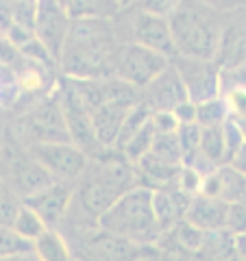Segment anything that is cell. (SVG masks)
Returning <instances> with one entry per match:
<instances>
[{
    "mask_svg": "<svg viewBox=\"0 0 246 261\" xmlns=\"http://www.w3.org/2000/svg\"><path fill=\"white\" fill-rule=\"evenodd\" d=\"M129 105H103L92 113V124H94V133L98 144L103 146L105 150L116 148V144L120 140L122 126L127 122V116L131 113Z\"/></svg>",
    "mask_w": 246,
    "mask_h": 261,
    "instance_id": "cell-16",
    "label": "cell"
},
{
    "mask_svg": "<svg viewBox=\"0 0 246 261\" xmlns=\"http://www.w3.org/2000/svg\"><path fill=\"white\" fill-rule=\"evenodd\" d=\"M72 27V18L68 13L65 3L44 0L37 3V20H35V39L42 44L44 50L51 55V59L59 65L68 33Z\"/></svg>",
    "mask_w": 246,
    "mask_h": 261,
    "instance_id": "cell-9",
    "label": "cell"
},
{
    "mask_svg": "<svg viewBox=\"0 0 246 261\" xmlns=\"http://www.w3.org/2000/svg\"><path fill=\"white\" fill-rule=\"evenodd\" d=\"M194 196H187L185 192H181L177 185L172 187H163V190L153 192V205H155V216H157V222L161 226L163 235L168 231H172L179 222H183L187 216V209H190Z\"/></svg>",
    "mask_w": 246,
    "mask_h": 261,
    "instance_id": "cell-15",
    "label": "cell"
},
{
    "mask_svg": "<svg viewBox=\"0 0 246 261\" xmlns=\"http://www.w3.org/2000/svg\"><path fill=\"white\" fill-rule=\"evenodd\" d=\"M120 48L111 20H72L59 68L65 79H113V57Z\"/></svg>",
    "mask_w": 246,
    "mask_h": 261,
    "instance_id": "cell-2",
    "label": "cell"
},
{
    "mask_svg": "<svg viewBox=\"0 0 246 261\" xmlns=\"http://www.w3.org/2000/svg\"><path fill=\"white\" fill-rule=\"evenodd\" d=\"M187 100L190 98H187L183 81L172 63L142 89V102L151 109V113H159V111L172 113L179 105H183Z\"/></svg>",
    "mask_w": 246,
    "mask_h": 261,
    "instance_id": "cell-11",
    "label": "cell"
},
{
    "mask_svg": "<svg viewBox=\"0 0 246 261\" xmlns=\"http://www.w3.org/2000/svg\"><path fill=\"white\" fill-rule=\"evenodd\" d=\"M13 228L22 235L24 240H29V242H35L37 238H42V235L48 231V226L44 224V220L39 218L31 207H27V205H22L20 214H18V218H15V222H13Z\"/></svg>",
    "mask_w": 246,
    "mask_h": 261,
    "instance_id": "cell-22",
    "label": "cell"
},
{
    "mask_svg": "<svg viewBox=\"0 0 246 261\" xmlns=\"http://www.w3.org/2000/svg\"><path fill=\"white\" fill-rule=\"evenodd\" d=\"M31 250H33V242L24 240L13 226H0V259L22 255V252H31Z\"/></svg>",
    "mask_w": 246,
    "mask_h": 261,
    "instance_id": "cell-23",
    "label": "cell"
},
{
    "mask_svg": "<svg viewBox=\"0 0 246 261\" xmlns=\"http://www.w3.org/2000/svg\"><path fill=\"white\" fill-rule=\"evenodd\" d=\"M137 185L139 178L135 166L127 161L122 152L111 148L103 157L89 161L85 174L75 185L70 211L77 209L81 222L98 228V220L116 205L118 198Z\"/></svg>",
    "mask_w": 246,
    "mask_h": 261,
    "instance_id": "cell-1",
    "label": "cell"
},
{
    "mask_svg": "<svg viewBox=\"0 0 246 261\" xmlns=\"http://www.w3.org/2000/svg\"><path fill=\"white\" fill-rule=\"evenodd\" d=\"M172 61L163 55H157L133 42H125L120 44L116 57H113V79H120L137 89H144Z\"/></svg>",
    "mask_w": 246,
    "mask_h": 261,
    "instance_id": "cell-7",
    "label": "cell"
},
{
    "mask_svg": "<svg viewBox=\"0 0 246 261\" xmlns=\"http://www.w3.org/2000/svg\"><path fill=\"white\" fill-rule=\"evenodd\" d=\"M131 42L144 46L149 50L163 55L166 59H177V46L172 39V31L168 24V15L155 13L149 9H139L131 15Z\"/></svg>",
    "mask_w": 246,
    "mask_h": 261,
    "instance_id": "cell-10",
    "label": "cell"
},
{
    "mask_svg": "<svg viewBox=\"0 0 246 261\" xmlns=\"http://www.w3.org/2000/svg\"><path fill=\"white\" fill-rule=\"evenodd\" d=\"M0 181L9 190H13L22 200L55 185V178L9 133H5V144L0 150Z\"/></svg>",
    "mask_w": 246,
    "mask_h": 261,
    "instance_id": "cell-5",
    "label": "cell"
},
{
    "mask_svg": "<svg viewBox=\"0 0 246 261\" xmlns=\"http://www.w3.org/2000/svg\"><path fill=\"white\" fill-rule=\"evenodd\" d=\"M72 196H75V185L55 183L48 187V190L27 198L24 205L35 211V214L44 220V224L48 228H59L70 214Z\"/></svg>",
    "mask_w": 246,
    "mask_h": 261,
    "instance_id": "cell-12",
    "label": "cell"
},
{
    "mask_svg": "<svg viewBox=\"0 0 246 261\" xmlns=\"http://www.w3.org/2000/svg\"><path fill=\"white\" fill-rule=\"evenodd\" d=\"M216 63L220 70H231L246 65V29L242 27H227L223 42H220Z\"/></svg>",
    "mask_w": 246,
    "mask_h": 261,
    "instance_id": "cell-17",
    "label": "cell"
},
{
    "mask_svg": "<svg viewBox=\"0 0 246 261\" xmlns=\"http://www.w3.org/2000/svg\"><path fill=\"white\" fill-rule=\"evenodd\" d=\"M203 196L223 200L227 205H246V174L233 166H223L203 181Z\"/></svg>",
    "mask_w": 246,
    "mask_h": 261,
    "instance_id": "cell-13",
    "label": "cell"
},
{
    "mask_svg": "<svg viewBox=\"0 0 246 261\" xmlns=\"http://www.w3.org/2000/svg\"><path fill=\"white\" fill-rule=\"evenodd\" d=\"M0 261H39L35 252H22V255H13V257H7V259H0Z\"/></svg>",
    "mask_w": 246,
    "mask_h": 261,
    "instance_id": "cell-31",
    "label": "cell"
},
{
    "mask_svg": "<svg viewBox=\"0 0 246 261\" xmlns=\"http://www.w3.org/2000/svg\"><path fill=\"white\" fill-rule=\"evenodd\" d=\"M33 252L39 261H75L70 244L59 228H48L42 238L33 242Z\"/></svg>",
    "mask_w": 246,
    "mask_h": 261,
    "instance_id": "cell-18",
    "label": "cell"
},
{
    "mask_svg": "<svg viewBox=\"0 0 246 261\" xmlns=\"http://www.w3.org/2000/svg\"><path fill=\"white\" fill-rule=\"evenodd\" d=\"M151 126L155 130V135L177 133V130H179V122L175 118V113L159 111V113H153V116H151Z\"/></svg>",
    "mask_w": 246,
    "mask_h": 261,
    "instance_id": "cell-27",
    "label": "cell"
},
{
    "mask_svg": "<svg viewBox=\"0 0 246 261\" xmlns=\"http://www.w3.org/2000/svg\"><path fill=\"white\" fill-rule=\"evenodd\" d=\"M229 211H231V205L227 202L196 194L190 202L185 220L201 228L203 233H225L229 226Z\"/></svg>",
    "mask_w": 246,
    "mask_h": 261,
    "instance_id": "cell-14",
    "label": "cell"
},
{
    "mask_svg": "<svg viewBox=\"0 0 246 261\" xmlns=\"http://www.w3.org/2000/svg\"><path fill=\"white\" fill-rule=\"evenodd\" d=\"M24 200L0 181V226H13Z\"/></svg>",
    "mask_w": 246,
    "mask_h": 261,
    "instance_id": "cell-24",
    "label": "cell"
},
{
    "mask_svg": "<svg viewBox=\"0 0 246 261\" xmlns=\"http://www.w3.org/2000/svg\"><path fill=\"white\" fill-rule=\"evenodd\" d=\"M175 113V118L179 122V126H185V124H196V105L194 102H183L179 105V107L172 111Z\"/></svg>",
    "mask_w": 246,
    "mask_h": 261,
    "instance_id": "cell-29",
    "label": "cell"
},
{
    "mask_svg": "<svg viewBox=\"0 0 246 261\" xmlns=\"http://www.w3.org/2000/svg\"><path fill=\"white\" fill-rule=\"evenodd\" d=\"M98 231L139 244V246H155L161 242L163 231L155 216L153 190L137 185L127 192L98 220Z\"/></svg>",
    "mask_w": 246,
    "mask_h": 261,
    "instance_id": "cell-3",
    "label": "cell"
},
{
    "mask_svg": "<svg viewBox=\"0 0 246 261\" xmlns=\"http://www.w3.org/2000/svg\"><path fill=\"white\" fill-rule=\"evenodd\" d=\"M229 92H246V65L223 70V94Z\"/></svg>",
    "mask_w": 246,
    "mask_h": 261,
    "instance_id": "cell-26",
    "label": "cell"
},
{
    "mask_svg": "<svg viewBox=\"0 0 246 261\" xmlns=\"http://www.w3.org/2000/svg\"><path fill=\"white\" fill-rule=\"evenodd\" d=\"M168 24L179 57L216 61L225 29L216 11L203 5H175L168 13Z\"/></svg>",
    "mask_w": 246,
    "mask_h": 261,
    "instance_id": "cell-4",
    "label": "cell"
},
{
    "mask_svg": "<svg viewBox=\"0 0 246 261\" xmlns=\"http://www.w3.org/2000/svg\"><path fill=\"white\" fill-rule=\"evenodd\" d=\"M229 166H233L235 170H240L242 174H246V146H244V148H242L240 152L235 154V157H233V161L229 163Z\"/></svg>",
    "mask_w": 246,
    "mask_h": 261,
    "instance_id": "cell-30",
    "label": "cell"
},
{
    "mask_svg": "<svg viewBox=\"0 0 246 261\" xmlns=\"http://www.w3.org/2000/svg\"><path fill=\"white\" fill-rule=\"evenodd\" d=\"M172 65L177 68L179 76L183 81L190 102L201 105L223 96V70L216 61L177 57Z\"/></svg>",
    "mask_w": 246,
    "mask_h": 261,
    "instance_id": "cell-8",
    "label": "cell"
},
{
    "mask_svg": "<svg viewBox=\"0 0 246 261\" xmlns=\"http://www.w3.org/2000/svg\"><path fill=\"white\" fill-rule=\"evenodd\" d=\"M3 144H5V133L0 130V150H3Z\"/></svg>",
    "mask_w": 246,
    "mask_h": 261,
    "instance_id": "cell-32",
    "label": "cell"
},
{
    "mask_svg": "<svg viewBox=\"0 0 246 261\" xmlns=\"http://www.w3.org/2000/svg\"><path fill=\"white\" fill-rule=\"evenodd\" d=\"M229 118H231V109H229V102L225 96L196 105V124L201 128L223 126Z\"/></svg>",
    "mask_w": 246,
    "mask_h": 261,
    "instance_id": "cell-19",
    "label": "cell"
},
{
    "mask_svg": "<svg viewBox=\"0 0 246 261\" xmlns=\"http://www.w3.org/2000/svg\"><path fill=\"white\" fill-rule=\"evenodd\" d=\"M27 150L55 178V183H65V185H77L81 176L85 174V170L89 168V161H92L72 142L33 144Z\"/></svg>",
    "mask_w": 246,
    "mask_h": 261,
    "instance_id": "cell-6",
    "label": "cell"
},
{
    "mask_svg": "<svg viewBox=\"0 0 246 261\" xmlns=\"http://www.w3.org/2000/svg\"><path fill=\"white\" fill-rule=\"evenodd\" d=\"M155 159H159L168 166H177L183 168V152H181V142H179L177 133H163V135H155L151 152Z\"/></svg>",
    "mask_w": 246,
    "mask_h": 261,
    "instance_id": "cell-20",
    "label": "cell"
},
{
    "mask_svg": "<svg viewBox=\"0 0 246 261\" xmlns=\"http://www.w3.org/2000/svg\"><path fill=\"white\" fill-rule=\"evenodd\" d=\"M177 135H179V142H181L183 166L185 168H194L196 161H199V157H201V135H203V128L199 124H185V126H179Z\"/></svg>",
    "mask_w": 246,
    "mask_h": 261,
    "instance_id": "cell-21",
    "label": "cell"
},
{
    "mask_svg": "<svg viewBox=\"0 0 246 261\" xmlns=\"http://www.w3.org/2000/svg\"><path fill=\"white\" fill-rule=\"evenodd\" d=\"M227 233L235 235H246V205H233L229 211V226Z\"/></svg>",
    "mask_w": 246,
    "mask_h": 261,
    "instance_id": "cell-28",
    "label": "cell"
},
{
    "mask_svg": "<svg viewBox=\"0 0 246 261\" xmlns=\"http://www.w3.org/2000/svg\"><path fill=\"white\" fill-rule=\"evenodd\" d=\"M151 261H207L201 252H190L177 246H168V244H161L159 248H155L153 259Z\"/></svg>",
    "mask_w": 246,
    "mask_h": 261,
    "instance_id": "cell-25",
    "label": "cell"
}]
</instances>
